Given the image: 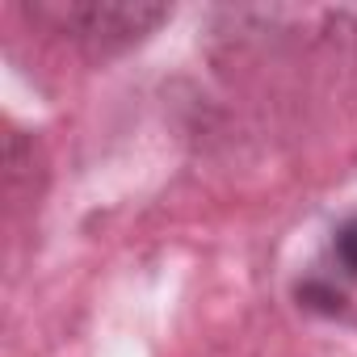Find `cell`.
Segmentation results:
<instances>
[{
	"label": "cell",
	"instance_id": "2",
	"mask_svg": "<svg viewBox=\"0 0 357 357\" xmlns=\"http://www.w3.org/2000/svg\"><path fill=\"white\" fill-rule=\"evenodd\" d=\"M332 257H336V265H340L344 273L357 278V215L336 227V236H332Z\"/></svg>",
	"mask_w": 357,
	"mask_h": 357
},
{
	"label": "cell",
	"instance_id": "1",
	"mask_svg": "<svg viewBox=\"0 0 357 357\" xmlns=\"http://www.w3.org/2000/svg\"><path fill=\"white\" fill-rule=\"evenodd\" d=\"M34 17L51 22L59 34H72L76 43L126 47L151 34L168 17V9L164 5H97L93 0V5H38Z\"/></svg>",
	"mask_w": 357,
	"mask_h": 357
},
{
	"label": "cell",
	"instance_id": "3",
	"mask_svg": "<svg viewBox=\"0 0 357 357\" xmlns=\"http://www.w3.org/2000/svg\"><path fill=\"white\" fill-rule=\"evenodd\" d=\"M298 298H303V307H315V311H328V315H336L340 311V294L332 290V286H324V282H307V286H298Z\"/></svg>",
	"mask_w": 357,
	"mask_h": 357
}]
</instances>
